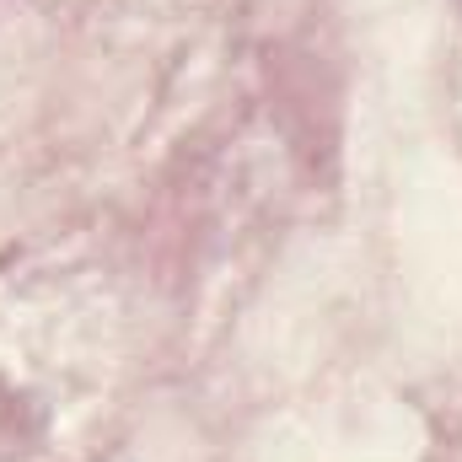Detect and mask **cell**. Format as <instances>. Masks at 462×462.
<instances>
[]
</instances>
